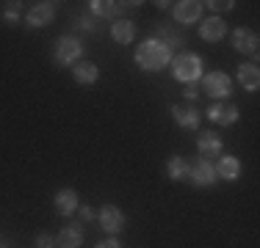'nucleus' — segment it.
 <instances>
[{
	"instance_id": "obj_1",
	"label": "nucleus",
	"mask_w": 260,
	"mask_h": 248,
	"mask_svg": "<svg viewBox=\"0 0 260 248\" xmlns=\"http://www.w3.org/2000/svg\"><path fill=\"white\" fill-rule=\"evenodd\" d=\"M169 64H172V50L158 36L155 39H144L139 45V50H136V66L144 72H158Z\"/></svg>"
},
{
	"instance_id": "obj_2",
	"label": "nucleus",
	"mask_w": 260,
	"mask_h": 248,
	"mask_svg": "<svg viewBox=\"0 0 260 248\" xmlns=\"http://www.w3.org/2000/svg\"><path fill=\"white\" fill-rule=\"evenodd\" d=\"M172 77L180 80V83H200L202 77V58L194 53H180L172 61Z\"/></svg>"
},
{
	"instance_id": "obj_3",
	"label": "nucleus",
	"mask_w": 260,
	"mask_h": 248,
	"mask_svg": "<svg viewBox=\"0 0 260 248\" xmlns=\"http://www.w3.org/2000/svg\"><path fill=\"white\" fill-rule=\"evenodd\" d=\"M83 55V42L78 36H58L55 42V50H53V61L58 66H75Z\"/></svg>"
},
{
	"instance_id": "obj_4",
	"label": "nucleus",
	"mask_w": 260,
	"mask_h": 248,
	"mask_svg": "<svg viewBox=\"0 0 260 248\" xmlns=\"http://www.w3.org/2000/svg\"><path fill=\"white\" fill-rule=\"evenodd\" d=\"M202 91L213 99H230L233 94V80L227 72H210L202 77Z\"/></svg>"
},
{
	"instance_id": "obj_5",
	"label": "nucleus",
	"mask_w": 260,
	"mask_h": 248,
	"mask_svg": "<svg viewBox=\"0 0 260 248\" xmlns=\"http://www.w3.org/2000/svg\"><path fill=\"white\" fill-rule=\"evenodd\" d=\"M97 221H100L103 232H108L111 237H116V234L125 229V213H122L116 204H105L100 213H97Z\"/></svg>"
},
{
	"instance_id": "obj_6",
	"label": "nucleus",
	"mask_w": 260,
	"mask_h": 248,
	"mask_svg": "<svg viewBox=\"0 0 260 248\" xmlns=\"http://www.w3.org/2000/svg\"><path fill=\"white\" fill-rule=\"evenodd\" d=\"M188 179L197 188H210L219 179L216 177V166L210 160H194V163H188Z\"/></svg>"
},
{
	"instance_id": "obj_7",
	"label": "nucleus",
	"mask_w": 260,
	"mask_h": 248,
	"mask_svg": "<svg viewBox=\"0 0 260 248\" xmlns=\"http://www.w3.org/2000/svg\"><path fill=\"white\" fill-rule=\"evenodd\" d=\"M230 42H233V50H238V53H246V55H252V58H257L260 39H257L255 30H249V28H235L233 36H230Z\"/></svg>"
},
{
	"instance_id": "obj_8",
	"label": "nucleus",
	"mask_w": 260,
	"mask_h": 248,
	"mask_svg": "<svg viewBox=\"0 0 260 248\" xmlns=\"http://www.w3.org/2000/svg\"><path fill=\"white\" fill-rule=\"evenodd\" d=\"M197 152H200L202 160L221 157V138L213 133V130H202L200 138H197Z\"/></svg>"
},
{
	"instance_id": "obj_9",
	"label": "nucleus",
	"mask_w": 260,
	"mask_h": 248,
	"mask_svg": "<svg viewBox=\"0 0 260 248\" xmlns=\"http://www.w3.org/2000/svg\"><path fill=\"white\" fill-rule=\"evenodd\" d=\"M208 119L213 124H221V127H233L238 121V108L233 102H213L208 108Z\"/></svg>"
},
{
	"instance_id": "obj_10",
	"label": "nucleus",
	"mask_w": 260,
	"mask_h": 248,
	"mask_svg": "<svg viewBox=\"0 0 260 248\" xmlns=\"http://www.w3.org/2000/svg\"><path fill=\"white\" fill-rule=\"evenodd\" d=\"M53 20H55V3H36V6H30V11L25 14L28 28H45Z\"/></svg>"
},
{
	"instance_id": "obj_11",
	"label": "nucleus",
	"mask_w": 260,
	"mask_h": 248,
	"mask_svg": "<svg viewBox=\"0 0 260 248\" xmlns=\"http://www.w3.org/2000/svg\"><path fill=\"white\" fill-rule=\"evenodd\" d=\"M169 113H172V119H175L177 127H183V130L200 127V110H197L194 105H172Z\"/></svg>"
},
{
	"instance_id": "obj_12",
	"label": "nucleus",
	"mask_w": 260,
	"mask_h": 248,
	"mask_svg": "<svg viewBox=\"0 0 260 248\" xmlns=\"http://www.w3.org/2000/svg\"><path fill=\"white\" fill-rule=\"evenodd\" d=\"M202 9L205 6L200 0H180V3H175V20L180 25H194V22H200Z\"/></svg>"
},
{
	"instance_id": "obj_13",
	"label": "nucleus",
	"mask_w": 260,
	"mask_h": 248,
	"mask_svg": "<svg viewBox=\"0 0 260 248\" xmlns=\"http://www.w3.org/2000/svg\"><path fill=\"white\" fill-rule=\"evenodd\" d=\"M200 36L208 45H216V42H221L227 36V22L221 20V17H208V20H202V25H200Z\"/></svg>"
},
{
	"instance_id": "obj_14",
	"label": "nucleus",
	"mask_w": 260,
	"mask_h": 248,
	"mask_svg": "<svg viewBox=\"0 0 260 248\" xmlns=\"http://www.w3.org/2000/svg\"><path fill=\"white\" fill-rule=\"evenodd\" d=\"M80 245H83V229H80V223L64 226L55 234V248H80Z\"/></svg>"
},
{
	"instance_id": "obj_15",
	"label": "nucleus",
	"mask_w": 260,
	"mask_h": 248,
	"mask_svg": "<svg viewBox=\"0 0 260 248\" xmlns=\"http://www.w3.org/2000/svg\"><path fill=\"white\" fill-rule=\"evenodd\" d=\"M72 77H75V83H80V86H91L100 77V69H97V64H91V61H78V64L72 66Z\"/></svg>"
},
{
	"instance_id": "obj_16",
	"label": "nucleus",
	"mask_w": 260,
	"mask_h": 248,
	"mask_svg": "<svg viewBox=\"0 0 260 248\" xmlns=\"http://www.w3.org/2000/svg\"><path fill=\"white\" fill-rule=\"evenodd\" d=\"M216 177L227 179V182H235L241 177V160L233 157V154H224V157L216 163Z\"/></svg>"
},
{
	"instance_id": "obj_17",
	"label": "nucleus",
	"mask_w": 260,
	"mask_h": 248,
	"mask_svg": "<svg viewBox=\"0 0 260 248\" xmlns=\"http://www.w3.org/2000/svg\"><path fill=\"white\" fill-rule=\"evenodd\" d=\"M238 74V83L244 86L246 91H257L260 89V72H257V64H241L238 69H235Z\"/></svg>"
},
{
	"instance_id": "obj_18",
	"label": "nucleus",
	"mask_w": 260,
	"mask_h": 248,
	"mask_svg": "<svg viewBox=\"0 0 260 248\" xmlns=\"http://www.w3.org/2000/svg\"><path fill=\"white\" fill-rule=\"evenodd\" d=\"M78 210V193L72 188H61L55 193V213L58 215H72Z\"/></svg>"
},
{
	"instance_id": "obj_19",
	"label": "nucleus",
	"mask_w": 260,
	"mask_h": 248,
	"mask_svg": "<svg viewBox=\"0 0 260 248\" xmlns=\"http://www.w3.org/2000/svg\"><path fill=\"white\" fill-rule=\"evenodd\" d=\"M127 6H133V3H111V0H91L89 3V9H91V14L94 17H119L122 11L127 9Z\"/></svg>"
},
{
	"instance_id": "obj_20",
	"label": "nucleus",
	"mask_w": 260,
	"mask_h": 248,
	"mask_svg": "<svg viewBox=\"0 0 260 248\" xmlns=\"http://www.w3.org/2000/svg\"><path fill=\"white\" fill-rule=\"evenodd\" d=\"M111 36H114L116 45H130V42L136 39V25L130 20H119V22H114V28H111Z\"/></svg>"
},
{
	"instance_id": "obj_21",
	"label": "nucleus",
	"mask_w": 260,
	"mask_h": 248,
	"mask_svg": "<svg viewBox=\"0 0 260 248\" xmlns=\"http://www.w3.org/2000/svg\"><path fill=\"white\" fill-rule=\"evenodd\" d=\"M166 174H169V179H175V182L185 179V177H188V160L180 157V154L169 157V163H166Z\"/></svg>"
},
{
	"instance_id": "obj_22",
	"label": "nucleus",
	"mask_w": 260,
	"mask_h": 248,
	"mask_svg": "<svg viewBox=\"0 0 260 248\" xmlns=\"http://www.w3.org/2000/svg\"><path fill=\"white\" fill-rule=\"evenodd\" d=\"M160 42H164L169 50H177V47H183L185 42H183V36L180 33H175V30H169V28H160V36H158Z\"/></svg>"
},
{
	"instance_id": "obj_23",
	"label": "nucleus",
	"mask_w": 260,
	"mask_h": 248,
	"mask_svg": "<svg viewBox=\"0 0 260 248\" xmlns=\"http://www.w3.org/2000/svg\"><path fill=\"white\" fill-rule=\"evenodd\" d=\"M20 3H9V9L3 11V20L9 22V25H17L20 22V9H17Z\"/></svg>"
},
{
	"instance_id": "obj_24",
	"label": "nucleus",
	"mask_w": 260,
	"mask_h": 248,
	"mask_svg": "<svg viewBox=\"0 0 260 248\" xmlns=\"http://www.w3.org/2000/svg\"><path fill=\"white\" fill-rule=\"evenodd\" d=\"M202 6H210L213 11H230V9H235L233 0H210V3H202Z\"/></svg>"
},
{
	"instance_id": "obj_25",
	"label": "nucleus",
	"mask_w": 260,
	"mask_h": 248,
	"mask_svg": "<svg viewBox=\"0 0 260 248\" xmlns=\"http://www.w3.org/2000/svg\"><path fill=\"white\" fill-rule=\"evenodd\" d=\"M34 248H55V237H50V234H39Z\"/></svg>"
},
{
	"instance_id": "obj_26",
	"label": "nucleus",
	"mask_w": 260,
	"mask_h": 248,
	"mask_svg": "<svg viewBox=\"0 0 260 248\" xmlns=\"http://www.w3.org/2000/svg\"><path fill=\"white\" fill-rule=\"evenodd\" d=\"M197 97H200V83H188V86H185V99L194 102Z\"/></svg>"
},
{
	"instance_id": "obj_27",
	"label": "nucleus",
	"mask_w": 260,
	"mask_h": 248,
	"mask_svg": "<svg viewBox=\"0 0 260 248\" xmlns=\"http://www.w3.org/2000/svg\"><path fill=\"white\" fill-rule=\"evenodd\" d=\"M97 248H122V245L116 237H108V240H103V243H97Z\"/></svg>"
},
{
	"instance_id": "obj_28",
	"label": "nucleus",
	"mask_w": 260,
	"mask_h": 248,
	"mask_svg": "<svg viewBox=\"0 0 260 248\" xmlns=\"http://www.w3.org/2000/svg\"><path fill=\"white\" fill-rule=\"evenodd\" d=\"M78 213H80V218H83V221L94 218V210H91V207H78Z\"/></svg>"
},
{
	"instance_id": "obj_29",
	"label": "nucleus",
	"mask_w": 260,
	"mask_h": 248,
	"mask_svg": "<svg viewBox=\"0 0 260 248\" xmlns=\"http://www.w3.org/2000/svg\"><path fill=\"white\" fill-rule=\"evenodd\" d=\"M80 28H83V30H91V28H94V22H91V20H80Z\"/></svg>"
}]
</instances>
